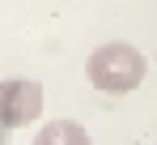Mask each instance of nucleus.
<instances>
[{
  "label": "nucleus",
  "instance_id": "obj_1",
  "mask_svg": "<svg viewBox=\"0 0 157 145\" xmlns=\"http://www.w3.org/2000/svg\"><path fill=\"white\" fill-rule=\"evenodd\" d=\"M144 56L132 47V43H102V47L89 51V60H85V77H89V85L94 90H102V94H132V90H140V81H144Z\"/></svg>",
  "mask_w": 157,
  "mask_h": 145
},
{
  "label": "nucleus",
  "instance_id": "obj_2",
  "mask_svg": "<svg viewBox=\"0 0 157 145\" xmlns=\"http://www.w3.org/2000/svg\"><path fill=\"white\" fill-rule=\"evenodd\" d=\"M43 85L30 81V77H4L0 81V132H13V128H30V124L43 115Z\"/></svg>",
  "mask_w": 157,
  "mask_h": 145
},
{
  "label": "nucleus",
  "instance_id": "obj_4",
  "mask_svg": "<svg viewBox=\"0 0 157 145\" xmlns=\"http://www.w3.org/2000/svg\"><path fill=\"white\" fill-rule=\"evenodd\" d=\"M153 68H157V51H153Z\"/></svg>",
  "mask_w": 157,
  "mask_h": 145
},
{
  "label": "nucleus",
  "instance_id": "obj_3",
  "mask_svg": "<svg viewBox=\"0 0 157 145\" xmlns=\"http://www.w3.org/2000/svg\"><path fill=\"white\" fill-rule=\"evenodd\" d=\"M34 145H89V132L77 120H47L34 132Z\"/></svg>",
  "mask_w": 157,
  "mask_h": 145
}]
</instances>
